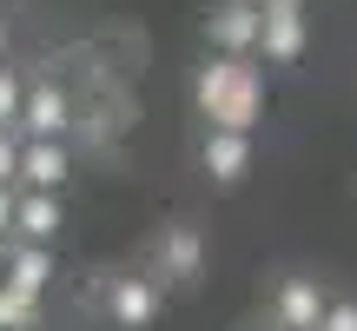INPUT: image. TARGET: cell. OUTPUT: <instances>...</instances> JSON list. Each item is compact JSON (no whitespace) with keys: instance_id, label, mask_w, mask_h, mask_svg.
Returning a JSON list of instances; mask_svg holds the SVG:
<instances>
[{"instance_id":"cell-1","label":"cell","mask_w":357,"mask_h":331,"mask_svg":"<svg viewBox=\"0 0 357 331\" xmlns=\"http://www.w3.org/2000/svg\"><path fill=\"white\" fill-rule=\"evenodd\" d=\"M192 106L218 133H258V119H265V73H258V60L212 53L192 73Z\"/></svg>"},{"instance_id":"cell-2","label":"cell","mask_w":357,"mask_h":331,"mask_svg":"<svg viewBox=\"0 0 357 331\" xmlns=\"http://www.w3.org/2000/svg\"><path fill=\"white\" fill-rule=\"evenodd\" d=\"M146 272L159 279V292H192L205 279V232L192 219H166L146 239Z\"/></svg>"},{"instance_id":"cell-3","label":"cell","mask_w":357,"mask_h":331,"mask_svg":"<svg viewBox=\"0 0 357 331\" xmlns=\"http://www.w3.org/2000/svg\"><path fill=\"white\" fill-rule=\"evenodd\" d=\"M100 305L119 331H153L159 311H166V292H159L153 272H106L100 279Z\"/></svg>"},{"instance_id":"cell-4","label":"cell","mask_w":357,"mask_h":331,"mask_svg":"<svg viewBox=\"0 0 357 331\" xmlns=\"http://www.w3.org/2000/svg\"><path fill=\"white\" fill-rule=\"evenodd\" d=\"M73 87H60V80H26V106H20V140H73Z\"/></svg>"},{"instance_id":"cell-5","label":"cell","mask_w":357,"mask_h":331,"mask_svg":"<svg viewBox=\"0 0 357 331\" xmlns=\"http://www.w3.org/2000/svg\"><path fill=\"white\" fill-rule=\"evenodd\" d=\"M258 27H265L258 0H212V13H205V47L231 53V60H258Z\"/></svg>"},{"instance_id":"cell-6","label":"cell","mask_w":357,"mask_h":331,"mask_svg":"<svg viewBox=\"0 0 357 331\" xmlns=\"http://www.w3.org/2000/svg\"><path fill=\"white\" fill-rule=\"evenodd\" d=\"M265 27H258V60L271 66H291L311 40V20H305V0H258Z\"/></svg>"},{"instance_id":"cell-7","label":"cell","mask_w":357,"mask_h":331,"mask_svg":"<svg viewBox=\"0 0 357 331\" xmlns=\"http://www.w3.org/2000/svg\"><path fill=\"white\" fill-rule=\"evenodd\" d=\"M73 179V140H20V179L26 192H66Z\"/></svg>"},{"instance_id":"cell-8","label":"cell","mask_w":357,"mask_h":331,"mask_svg":"<svg viewBox=\"0 0 357 331\" xmlns=\"http://www.w3.org/2000/svg\"><path fill=\"white\" fill-rule=\"evenodd\" d=\"M252 159H258V140H252V133H218V126H205L199 166H205L212 186H238V179L252 172Z\"/></svg>"},{"instance_id":"cell-9","label":"cell","mask_w":357,"mask_h":331,"mask_svg":"<svg viewBox=\"0 0 357 331\" xmlns=\"http://www.w3.org/2000/svg\"><path fill=\"white\" fill-rule=\"evenodd\" d=\"M324 318V285L318 279H284L271 292V331H318Z\"/></svg>"},{"instance_id":"cell-10","label":"cell","mask_w":357,"mask_h":331,"mask_svg":"<svg viewBox=\"0 0 357 331\" xmlns=\"http://www.w3.org/2000/svg\"><path fill=\"white\" fill-rule=\"evenodd\" d=\"M60 226H66V199H60V192H26L20 186V199H13V239L53 245Z\"/></svg>"},{"instance_id":"cell-11","label":"cell","mask_w":357,"mask_h":331,"mask_svg":"<svg viewBox=\"0 0 357 331\" xmlns=\"http://www.w3.org/2000/svg\"><path fill=\"white\" fill-rule=\"evenodd\" d=\"M0 285H13V292H33V298H47V292H53V245H33V239H7V272H0Z\"/></svg>"},{"instance_id":"cell-12","label":"cell","mask_w":357,"mask_h":331,"mask_svg":"<svg viewBox=\"0 0 357 331\" xmlns=\"http://www.w3.org/2000/svg\"><path fill=\"white\" fill-rule=\"evenodd\" d=\"M40 325H47V298L0 285V331H40Z\"/></svg>"},{"instance_id":"cell-13","label":"cell","mask_w":357,"mask_h":331,"mask_svg":"<svg viewBox=\"0 0 357 331\" xmlns=\"http://www.w3.org/2000/svg\"><path fill=\"white\" fill-rule=\"evenodd\" d=\"M20 106H26V73L0 60V133H13V126H20Z\"/></svg>"},{"instance_id":"cell-14","label":"cell","mask_w":357,"mask_h":331,"mask_svg":"<svg viewBox=\"0 0 357 331\" xmlns=\"http://www.w3.org/2000/svg\"><path fill=\"white\" fill-rule=\"evenodd\" d=\"M318 331H357V298H324Z\"/></svg>"},{"instance_id":"cell-15","label":"cell","mask_w":357,"mask_h":331,"mask_svg":"<svg viewBox=\"0 0 357 331\" xmlns=\"http://www.w3.org/2000/svg\"><path fill=\"white\" fill-rule=\"evenodd\" d=\"M20 179V133H0V186Z\"/></svg>"},{"instance_id":"cell-16","label":"cell","mask_w":357,"mask_h":331,"mask_svg":"<svg viewBox=\"0 0 357 331\" xmlns=\"http://www.w3.org/2000/svg\"><path fill=\"white\" fill-rule=\"evenodd\" d=\"M13 199H20V186H0V239H13Z\"/></svg>"},{"instance_id":"cell-17","label":"cell","mask_w":357,"mask_h":331,"mask_svg":"<svg viewBox=\"0 0 357 331\" xmlns=\"http://www.w3.org/2000/svg\"><path fill=\"white\" fill-rule=\"evenodd\" d=\"M0 60H7V20H0Z\"/></svg>"},{"instance_id":"cell-18","label":"cell","mask_w":357,"mask_h":331,"mask_svg":"<svg viewBox=\"0 0 357 331\" xmlns=\"http://www.w3.org/2000/svg\"><path fill=\"white\" fill-rule=\"evenodd\" d=\"M0 272H7V239H0Z\"/></svg>"},{"instance_id":"cell-19","label":"cell","mask_w":357,"mask_h":331,"mask_svg":"<svg viewBox=\"0 0 357 331\" xmlns=\"http://www.w3.org/2000/svg\"><path fill=\"white\" fill-rule=\"evenodd\" d=\"M40 331H53V325H40Z\"/></svg>"}]
</instances>
